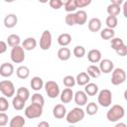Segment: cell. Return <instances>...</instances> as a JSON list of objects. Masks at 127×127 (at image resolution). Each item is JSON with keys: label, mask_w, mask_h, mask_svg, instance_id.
<instances>
[{"label": "cell", "mask_w": 127, "mask_h": 127, "mask_svg": "<svg viewBox=\"0 0 127 127\" xmlns=\"http://www.w3.org/2000/svg\"><path fill=\"white\" fill-rule=\"evenodd\" d=\"M124 115H125V110L123 106L120 104H114L108 109L106 113V118L110 122H117L120 119H122Z\"/></svg>", "instance_id": "6da1fadb"}, {"label": "cell", "mask_w": 127, "mask_h": 127, "mask_svg": "<svg viewBox=\"0 0 127 127\" xmlns=\"http://www.w3.org/2000/svg\"><path fill=\"white\" fill-rule=\"evenodd\" d=\"M84 115H85V112L83 111L82 108L80 107H74L72 108L66 115V121L70 124H75L79 121H81L83 118H84Z\"/></svg>", "instance_id": "7a4b0ae2"}, {"label": "cell", "mask_w": 127, "mask_h": 127, "mask_svg": "<svg viewBox=\"0 0 127 127\" xmlns=\"http://www.w3.org/2000/svg\"><path fill=\"white\" fill-rule=\"evenodd\" d=\"M97 101L102 107H109L112 103V92L107 88L100 90L98 92Z\"/></svg>", "instance_id": "3957f363"}, {"label": "cell", "mask_w": 127, "mask_h": 127, "mask_svg": "<svg viewBox=\"0 0 127 127\" xmlns=\"http://www.w3.org/2000/svg\"><path fill=\"white\" fill-rule=\"evenodd\" d=\"M43 114V106L31 103L25 108V116L29 119H35L41 117Z\"/></svg>", "instance_id": "277c9868"}, {"label": "cell", "mask_w": 127, "mask_h": 127, "mask_svg": "<svg viewBox=\"0 0 127 127\" xmlns=\"http://www.w3.org/2000/svg\"><path fill=\"white\" fill-rule=\"evenodd\" d=\"M0 92L4 95V97H13V95L15 94V86L14 83L11 80L5 79V80H1L0 81Z\"/></svg>", "instance_id": "5b68a950"}, {"label": "cell", "mask_w": 127, "mask_h": 127, "mask_svg": "<svg viewBox=\"0 0 127 127\" xmlns=\"http://www.w3.org/2000/svg\"><path fill=\"white\" fill-rule=\"evenodd\" d=\"M44 87H45V90H46V93L48 94V96L50 98H57L60 93H61V89H60V86L59 84L54 81V80H49L47 81L45 84H44Z\"/></svg>", "instance_id": "8992f818"}, {"label": "cell", "mask_w": 127, "mask_h": 127, "mask_svg": "<svg viewBox=\"0 0 127 127\" xmlns=\"http://www.w3.org/2000/svg\"><path fill=\"white\" fill-rule=\"evenodd\" d=\"M25 50L22 48V46H17L11 49L10 52V58L11 61L15 64H21L25 61Z\"/></svg>", "instance_id": "52a82bcc"}, {"label": "cell", "mask_w": 127, "mask_h": 127, "mask_svg": "<svg viewBox=\"0 0 127 127\" xmlns=\"http://www.w3.org/2000/svg\"><path fill=\"white\" fill-rule=\"evenodd\" d=\"M126 80V71L121 67H116L112 70L111 83L113 85H120Z\"/></svg>", "instance_id": "ba28073f"}, {"label": "cell", "mask_w": 127, "mask_h": 127, "mask_svg": "<svg viewBox=\"0 0 127 127\" xmlns=\"http://www.w3.org/2000/svg\"><path fill=\"white\" fill-rule=\"evenodd\" d=\"M52 42H53V38H52V34L49 30H45L40 38V48L43 51H48L50 50L51 46H52Z\"/></svg>", "instance_id": "9c48e42d"}, {"label": "cell", "mask_w": 127, "mask_h": 127, "mask_svg": "<svg viewBox=\"0 0 127 127\" xmlns=\"http://www.w3.org/2000/svg\"><path fill=\"white\" fill-rule=\"evenodd\" d=\"M99 69L101 71V73H110L112 72V70L114 69V64L111 60L108 59H103L99 62Z\"/></svg>", "instance_id": "30bf717a"}, {"label": "cell", "mask_w": 127, "mask_h": 127, "mask_svg": "<svg viewBox=\"0 0 127 127\" xmlns=\"http://www.w3.org/2000/svg\"><path fill=\"white\" fill-rule=\"evenodd\" d=\"M14 73V65L10 63H3L0 65V75L3 77H10Z\"/></svg>", "instance_id": "8fae6325"}, {"label": "cell", "mask_w": 127, "mask_h": 127, "mask_svg": "<svg viewBox=\"0 0 127 127\" xmlns=\"http://www.w3.org/2000/svg\"><path fill=\"white\" fill-rule=\"evenodd\" d=\"M73 100L78 106H83L87 103V95L83 90H77L73 93Z\"/></svg>", "instance_id": "7c38bea8"}, {"label": "cell", "mask_w": 127, "mask_h": 127, "mask_svg": "<svg viewBox=\"0 0 127 127\" xmlns=\"http://www.w3.org/2000/svg\"><path fill=\"white\" fill-rule=\"evenodd\" d=\"M60 99H61V101H62L63 104L69 103L73 99V91H72V89L65 87L63 91H61V93H60Z\"/></svg>", "instance_id": "4fadbf2b"}, {"label": "cell", "mask_w": 127, "mask_h": 127, "mask_svg": "<svg viewBox=\"0 0 127 127\" xmlns=\"http://www.w3.org/2000/svg\"><path fill=\"white\" fill-rule=\"evenodd\" d=\"M53 115L57 119H63L66 115V108L63 103L55 105L53 108Z\"/></svg>", "instance_id": "5bb4252c"}, {"label": "cell", "mask_w": 127, "mask_h": 127, "mask_svg": "<svg viewBox=\"0 0 127 127\" xmlns=\"http://www.w3.org/2000/svg\"><path fill=\"white\" fill-rule=\"evenodd\" d=\"M87 26H88V30L92 33H96V32H99L101 30V27H102V23L100 21L99 18H91L88 23H87Z\"/></svg>", "instance_id": "9a60e30c"}, {"label": "cell", "mask_w": 127, "mask_h": 127, "mask_svg": "<svg viewBox=\"0 0 127 127\" xmlns=\"http://www.w3.org/2000/svg\"><path fill=\"white\" fill-rule=\"evenodd\" d=\"M18 23V17L16 16V14H7L4 18V26L8 29H12L14 28Z\"/></svg>", "instance_id": "2e32d148"}, {"label": "cell", "mask_w": 127, "mask_h": 127, "mask_svg": "<svg viewBox=\"0 0 127 127\" xmlns=\"http://www.w3.org/2000/svg\"><path fill=\"white\" fill-rule=\"evenodd\" d=\"M101 52L97 49H92L87 53V59L91 64H97L101 61Z\"/></svg>", "instance_id": "e0dca14e"}, {"label": "cell", "mask_w": 127, "mask_h": 127, "mask_svg": "<svg viewBox=\"0 0 127 127\" xmlns=\"http://www.w3.org/2000/svg\"><path fill=\"white\" fill-rule=\"evenodd\" d=\"M74 18H75V25L82 26L87 21V13L84 10H78L74 13Z\"/></svg>", "instance_id": "ac0fdd59"}, {"label": "cell", "mask_w": 127, "mask_h": 127, "mask_svg": "<svg viewBox=\"0 0 127 127\" xmlns=\"http://www.w3.org/2000/svg\"><path fill=\"white\" fill-rule=\"evenodd\" d=\"M37 47V41L33 37H28L26 38L23 43H22V48L25 51H32Z\"/></svg>", "instance_id": "d6986e66"}, {"label": "cell", "mask_w": 127, "mask_h": 127, "mask_svg": "<svg viewBox=\"0 0 127 127\" xmlns=\"http://www.w3.org/2000/svg\"><path fill=\"white\" fill-rule=\"evenodd\" d=\"M26 124V120L21 115H15L10 119L9 127H24Z\"/></svg>", "instance_id": "ffe728a7"}, {"label": "cell", "mask_w": 127, "mask_h": 127, "mask_svg": "<svg viewBox=\"0 0 127 127\" xmlns=\"http://www.w3.org/2000/svg\"><path fill=\"white\" fill-rule=\"evenodd\" d=\"M30 85L32 87L33 90L35 91H39L44 87V81L42 79V77L40 76H34L32 77L31 81H30Z\"/></svg>", "instance_id": "44dd1931"}, {"label": "cell", "mask_w": 127, "mask_h": 127, "mask_svg": "<svg viewBox=\"0 0 127 127\" xmlns=\"http://www.w3.org/2000/svg\"><path fill=\"white\" fill-rule=\"evenodd\" d=\"M57 55H58L59 60H61L63 62H65V61H68L69 60V58L71 56V52H70V50L68 48L63 47V48H61L58 51V54Z\"/></svg>", "instance_id": "7402d4cb"}, {"label": "cell", "mask_w": 127, "mask_h": 127, "mask_svg": "<svg viewBox=\"0 0 127 127\" xmlns=\"http://www.w3.org/2000/svg\"><path fill=\"white\" fill-rule=\"evenodd\" d=\"M89 80H90V77H89V75H88L85 71L79 72V73L76 75V77H75V82H76L78 85H81V86L86 85V84L89 82Z\"/></svg>", "instance_id": "603a6c76"}, {"label": "cell", "mask_w": 127, "mask_h": 127, "mask_svg": "<svg viewBox=\"0 0 127 127\" xmlns=\"http://www.w3.org/2000/svg\"><path fill=\"white\" fill-rule=\"evenodd\" d=\"M71 43V36L68 33H63L58 37V44L62 47H66Z\"/></svg>", "instance_id": "cb8c5ba5"}, {"label": "cell", "mask_w": 127, "mask_h": 127, "mask_svg": "<svg viewBox=\"0 0 127 127\" xmlns=\"http://www.w3.org/2000/svg\"><path fill=\"white\" fill-rule=\"evenodd\" d=\"M84 92L86 93V95L89 96H94L98 93V85L96 83L93 82H88L86 85H84Z\"/></svg>", "instance_id": "d4e9b609"}, {"label": "cell", "mask_w": 127, "mask_h": 127, "mask_svg": "<svg viewBox=\"0 0 127 127\" xmlns=\"http://www.w3.org/2000/svg\"><path fill=\"white\" fill-rule=\"evenodd\" d=\"M20 43H21V39L18 35L16 34H11L7 37V41H6V44L7 46L11 47V48H14V47H17V46H20Z\"/></svg>", "instance_id": "484cf974"}, {"label": "cell", "mask_w": 127, "mask_h": 127, "mask_svg": "<svg viewBox=\"0 0 127 127\" xmlns=\"http://www.w3.org/2000/svg\"><path fill=\"white\" fill-rule=\"evenodd\" d=\"M16 74L20 79H26L30 75V69L26 65H20L16 69Z\"/></svg>", "instance_id": "4316f807"}, {"label": "cell", "mask_w": 127, "mask_h": 127, "mask_svg": "<svg viewBox=\"0 0 127 127\" xmlns=\"http://www.w3.org/2000/svg\"><path fill=\"white\" fill-rule=\"evenodd\" d=\"M86 73L89 75V77H93V78H97L100 76L101 74V71L99 69V67L95 64H90L87 66V69H86Z\"/></svg>", "instance_id": "83f0119b"}, {"label": "cell", "mask_w": 127, "mask_h": 127, "mask_svg": "<svg viewBox=\"0 0 127 127\" xmlns=\"http://www.w3.org/2000/svg\"><path fill=\"white\" fill-rule=\"evenodd\" d=\"M16 96L21 98L22 100H24L25 102L30 98V90L26 87H19L16 91Z\"/></svg>", "instance_id": "f1b7e54d"}, {"label": "cell", "mask_w": 127, "mask_h": 127, "mask_svg": "<svg viewBox=\"0 0 127 127\" xmlns=\"http://www.w3.org/2000/svg\"><path fill=\"white\" fill-rule=\"evenodd\" d=\"M100 37L103 40H112L113 38H115V32L113 29L104 28L100 30Z\"/></svg>", "instance_id": "f546056e"}, {"label": "cell", "mask_w": 127, "mask_h": 127, "mask_svg": "<svg viewBox=\"0 0 127 127\" xmlns=\"http://www.w3.org/2000/svg\"><path fill=\"white\" fill-rule=\"evenodd\" d=\"M106 11L108 13V16H115V17H117V15H119L120 12H121V6H118V5L110 3L107 6Z\"/></svg>", "instance_id": "4dcf8cb0"}, {"label": "cell", "mask_w": 127, "mask_h": 127, "mask_svg": "<svg viewBox=\"0 0 127 127\" xmlns=\"http://www.w3.org/2000/svg\"><path fill=\"white\" fill-rule=\"evenodd\" d=\"M64 10L67 13H73L77 9L74 0H66V1H64Z\"/></svg>", "instance_id": "1f68e13d"}, {"label": "cell", "mask_w": 127, "mask_h": 127, "mask_svg": "<svg viewBox=\"0 0 127 127\" xmlns=\"http://www.w3.org/2000/svg\"><path fill=\"white\" fill-rule=\"evenodd\" d=\"M97 111H98V105L95 102H89V103H87L84 112H86L88 115L92 116V115H95L97 113Z\"/></svg>", "instance_id": "d6a6232c"}, {"label": "cell", "mask_w": 127, "mask_h": 127, "mask_svg": "<svg viewBox=\"0 0 127 127\" xmlns=\"http://www.w3.org/2000/svg\"><path fill=\"white\" fill-rule=\"evenodd\" d=\"M105 24H106L107 28L114 30V28L117 27L118 19H117V17H115V16H107V18H106V20H105Z\"/></svg>", "instance_id": "836d02e7"}, {"label": "cell", "mask_w": 127, "mask_h": 127, "mask_svg": "<svg viewBox=\"0 0 127 127\" xmlns=\"http://www.w3.org/2000/svg\"><path fill=\"white\" fill-rule=\"evenodd\" d=\"M25 103H26V102H25L24 100H22L21 98H19V97H17V96L13 97L12 105H13L14 109H16V110H22V109H24Z\"/></svg>", "instance_id": "e575fe53"}, {"label": "cell", "mask_w": 127, "mask_h": 127, "mask_svg": "<svg viewBox=\"0 0 127 127\" xmlns=\"http://www.w3.org/2000/svg\"><path fill=\"white\" fill-rule=\"evenodd\" d=\"M72 53H73V55H74L75 58L81 59V58H83V57L85 56L86 51H85V49H84L83 46H75V47L73 48Z\"/></svg>", "instance_id": "d590c367"}, {"label": "cell", "mask_w": 127, "mask_h": 127, "mask_svg": "<svg viewBox=\"0 0 127 127\" xmlns=\"http://www.w3.org/2000/svg\"><path fill=\"white\" fill-rule=\"evenodd\" d=\"M32 103L34 104H38V105H41V106H44L45 104V98L44 96L41 94V93H34L32 95Z\"/></svg>", "instance_id": "8d00e7d4"}, {"label": "cell", "mask_w": 127, "mask_h": 127, "mask_svg": "<svg viewBox=\"0 0 127 127\" xmlns=\"http://www.w3.org/2000/svg\"><path fill=\"white\" fill-rule=\"evenodd\" d=\"M63 82H64V86L65 87H67V88H71V87H73L74 85H75V78L72 76V75H65L64 77V79H63Z\"/></svg>", "instance_id": "74e56055"}, {"label": "cell", "mask_w": 127, "mask_h": 127, "mask_svg": "<svg viewBox=\"0 0 127 127\" xmlns=\"http://www.w3.org/2000/svg\"><path fill=\"white\" fill-rule=\"evenodd\" d=\"M123 45H124V42H123V40H122L121 38H113V39L111 40V44H110L111 48H112L114 51L118 50V49L121 48Z\"/></svg>", "instance_id": "f35d334b"}, {"label": "cell", "mask_w": 127, "mask_h": 127, "mask_svg": "<svg viewBox=\"0 0 127 127\" xmlns=\"http://www.w3.org/2000/svg\"><path fill=\"white\" fill-rule=\"evenodd\" d=\"M9 108V102L8 99L4 96L0 97V112H5Z\"/></svg>", "instance_id": "ab89813d"}, {"label": "cell", "mask_w": 127, "mask_h": 127, "mask_svg": "<svg viewBox=\"0 0 127 127\" xmlns=\"http://www.w3.org/2000/svg\"><path fill=\"white\" fill-rule=\"evenodd\" d=\"M49 5L51 6V8H53L55 10H59L64 6V1H62V0H51L49 2Z\"/></svg>", "instance_id": "60d3db41"}, {"label": "cell", "mask_w": 127, "mask_h": 127, "mask_svg": "<svg viewBox=\"0 0 127 127\" xmlns=\"http://www.w3.org/2000/svg\"><path fill=\"white\" fill-rule=\"evenodd\" d=\"M65 24L67 26H73L75 25V18H74V13H67L65 18H64Z\"/></svg>", "instance_id": "b9f144b4"}, {"label": "cell", "mask_w": 127, "mask_h": 127, "mask_svg": "<svg viewBox=\"0 0 127 127\" xmlns=\"http://www.w3.org/2000/svg\"><path fill=\"white\" fill-rule=\"evenodd\" d=\"M76 8H84L91 3V0H74Z\"/></svg>", "instance_id": "7bdbcfd3"}, {"label": "cell", "mask_w": 127, "mask_h": 127, "mask_svg": "<svg viewBox=\"0 0 127 127\" xmlns=\"http://www.w3.org/2000/svg\"><path fill=\"white\" fill-rule=\"evenodd\" d=\"M8 115L5 112H0V127L6 126L8 124Z\"/></svg>", "instance_id": "ee69618b"}, {"label": "cell", "mask_w": 127, "mask_h": 127, "mask_svg": "<svg viewBox=\"0 0 127 127\" xmlns=\"http://www.w3.org/2000/svg\"><path fill=\"white\" fill-rule=\"evenodd\" d=\"M115 52H116V54H117L118 56H120V57H125V56L127 55V46L124 44L121 48H119V49L116 50Z\"/></svg>", "instance_id": "f6af8a7d"}, {"label": "cell", "mask_w": 127, "mask_h": 127, "mask_svg": "<svg viewBox=\"0 0 127 127\" xmlns=\"http://www.w3.org/2000/svg\"><path fill=\"white\" fill-rule=\"evenodd\" d=\"M7 51V44L4 41H0V55L6 53Z\"/></svg>", "instance_id": "bcb514c9"}, {"label": "cell", "mask_w": 127, "mask_h": 127, "mask_svg": "<svg viewBox=\"0 0 127 127\" xmlns=\"http://www.w3.org/2000/svg\"><path fill=\"white\" fill-rule=\"evenodd\" d=\"M123 15L125 18H127V1H124L123 2Z\"/></svg>", "instance_id": "7dc6e473"}, {"label": "cell", "mask_w": 127, "mask_h": 127, "mask_svg": "<svg viewBox=\"0 0 127 127\" xmlns=\"http://www.w3.org/2000/svg\"><path fill=\"white\" fill-rule=\"evenodd\" d=\"M38 127H50V123L47 121H41L38 124Z\"/></svg>", "instance_id": "c3c4849f"}, {"label": "cell", "mask_w": 127, "mask_h": 127, "mask_svg": "<svg viewBox=\"0 0 127 127\" xmlns=\"http://www.w3.org/2000/svg\"><path fill=\"white\" fill-rule=\"evenodd\" d=\"M123 0H111V3L112 4H115V5H118V6H121V4H123Z\"/></svg>", "instance_id": "681fc988"}, {"label": "cell", "mask_w": 127, "mask_h": 127, "mask_svg": "<svg viewBox=\"0 0 127 127\" xmlns=\"http://www.w3.org/2000/svg\"><path fill=\"white\" fill-rule=\"evenodd\" d=\"M114 127H127V125H126L124 122H118V123L115 124Z\"/></svg>", "instance_id": "f907efd6"}, {"label": "cell", "mask_w": 127, "mask_h": 127, "mask_svg": "<svg viewBox=\"0 0 127 127\" xmlns=\"http://www.w3.org/2000/svg\"><path fill=\"white\" fill-rule=\"evenodd\" d=\"M68 127H75V126H73V125H70V126H68Z\"/></svg>", "instance_id": "816d5d0a"}]
</instances>
